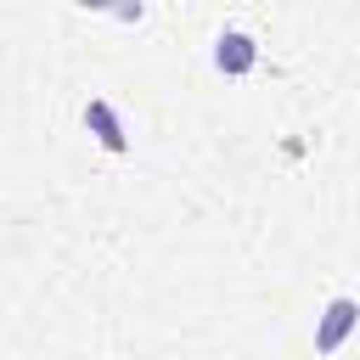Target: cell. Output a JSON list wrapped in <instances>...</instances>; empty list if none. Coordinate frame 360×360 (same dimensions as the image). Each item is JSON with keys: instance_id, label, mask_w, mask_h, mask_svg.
<instances>
[{"instance_id": "1", "label": "cell", "mask_w": 360, "mask_h": 360, "mask_svg": "<svg viewBox=\"0 0 360 360\" xmlns=\"http://www.w3.org/2000/svg\"><path fill=\"white\" fill-rule=\"evenodd\" d=\"M354 332H360V304H354L349 292H332V298L321 304V315H315L309 343H315V354L326 360V354H338V349H343Z\"/></svg>"}, {"instance_id": "2", "label": "cell", "mask_w": 360, "mask_h": 360, "mask_svg": "<svg viewBox=\"0 0 360 360\" xmlns=\"http://www.w3.org/2000/svg\"><path fill=\"white\" fill-rule=\"evenodd\" d=\"M79 118H84V129H90V141H96L101 152H112V158L129 152V129H124V118H118V107H112L107 96H90Z\"/></svg>"}, {"instance_id": "3", "label": "cell", "mask_w": 360, "mask_h": 360, "mask_svg": "<svg viewBox=\"0 0 360 360\" xmlns=\"http://www.w3.org/2000/svg\"><path fill=\"white\" fill-rule=\"evenodd\" d=\"M214 68H219L225 79H248V73L259 68V39H253L248 28H225V34L214 39Z\"/></svg>"}, {"instance_id": "4", "label": "cell", "mask_w": 360, "mask_h": 360, "mask_svg": "<svg viewBox=\"0 0 360 360\" xmlns=\"http://www.w3.org/2000/svg\"><path fill=\"white\" fill-rule=\"evenodd\" d=\"M79 11H107V17H118V22H141L146 17V0H73Z\"/></svg>"}]
</instances>
